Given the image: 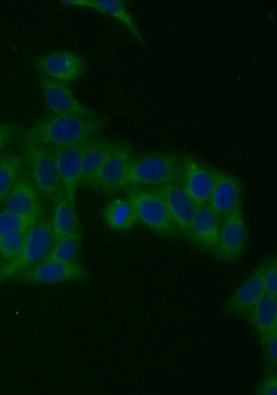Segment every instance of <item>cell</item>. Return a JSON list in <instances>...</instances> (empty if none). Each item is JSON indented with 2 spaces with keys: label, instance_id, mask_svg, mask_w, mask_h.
I'll return each mask as SVG.
<instances>
[{
  "label": "cell",
  "instance_id": "obj_1",
  "mask_svg": "<svg viewBox=\"0 0 277 395\" xmlns=\"http://www.w3.org/2000/svg\"><path fill=\"white\" fill-rule=\"evenodd\" d=\"M105 129V120L99 116H44L22 132V140L49 147L76 146L102 135Z\"/></svg>",
  "mask_w": 277,
  "mask_h": 395
},
{
  "label": "cell",
  "instance_id": "obj_2",
  "mask_svg": "<svg viewBox=\"0 0 277 395\" xmlns=\"http://www.w3.org/2000/svg\"><path fill=\"white\" fill-rule=\"evenodd\" d=\"M181 155L172 151L134 152L118 191L132 186L157 188L180 180Z\"/></svg>",
  "mask_w": 277,
  "mask_h": 395
},
{
  "label": "cell",
  "instance_id": "obj_3",
  "mask_svg": "<svg viewBox=\"0 0 277 395\" xmlns=\"http://www.w3.org/2000/svg\"><path fill=\"white\" fill-rule=\"evenodd\" d=\"M125 190L138 221L160 236L168 238L181 236L156 188L132 186Z\"/></svg>",
  "mask_w": 277,
  "mask_h": 395
},
{
  "label": "cell",
  "instance_id": "obj_4",
  "mask_svg": "<svg viewBox=\"0 0 277 395\" xmlns=\"http://www.w3.org/2000/svg\"><path fill=\"white\" fill-rule=\"evenodd\" d=\"M21 155L25 169L40 195L53 202L62 186L52 148L22 140Z\"/></svg>",
  "mask_w": 277,
  "mask_h": 395
},
{
  "label": "cell",
  "instance_id": "obj_5",
  "mask_svg": "<svg viewBox=\"0 0 277 395\" xmlns=\"http://www.w3.org/2000/svg\"><path fill=\"white\" fill-rule=\"evenodd\" d=\"M53 243L50 220H39L28 231L19 254L1 265L0 279L15 277L42 261L51 250Z\"/></svg>",
  "mask_w": 277,
  "mask_h": 395
},
{
  "label": "cell",
  "instance_id": "obj_6",
  "mask_svg": "<svg viewBox=\"0 0 277 395\" xmlns=\"http://www.w3.org/2000/svg\"><path fill=\"white\" fill-rule=\"evenodd\" d=\"M32 62L37 73L64 84L74 82L87 72L86 58L78 51L61 49L36 55Z\"/></svg>",
  "mask_w": 277,
  "mask_h": 395
},
{
  "label": "cell",
  "instance_id": "obj_7",
  "mask_svg": "<svg viewBox=\"0 0 277 395\" xmlns=\"http://www.w3.org/2000/svg\"><path fill=\"white\" fill-rule=\"evenodd\" d=\"M45 116H83L95 117L96 112L84 105L68 85L37 73Z\"/></svg>",
  "mask_w": 277,
  "mask_h": 395
},
{
  "label": "cell",
  "instance_id": "obj_8",
  "mask_svg": "<svg viewBox=\"0 0 277 395\" xmlns=\"http://www.w3.org/2000/svg\"><path fill=\"white\" fill-rule=\"evenodd\" d=\"M248 232L242 207L221 218L219 240L214 258L224 263L242 259L247 247Z\"/></svg>",
  "mask_w": 277,
  "mask_h": 395
},
{
  "label": "cell",
  "instance_id": "obj_9",
  "mask_svg": "<svg viewBox=\"0 0 277 395\" xmlns=\"http://www.w3.org/2000/svg\"><path fill=\"white\" fill-rule=\"evenodd\" d=\"M216 167L190 154L181 155V183L197 207L207 204Z\"/></svg>",
  "mask_w": 277,
  "mask_h": 395
},
{
  "label": "cell",
  "instance_id": "obj_10",
  "mask_svg": "<svg viewBox=\"0 0 277 395\" xmlns=\"http://www.w3.org/2000/svg\"><path fill=\"white\" fill-rule=\"evenodd\" d=\"M18 281L28 284H52L81 281L89 279L85 267L78 262L63 263L43 260L19 274Z\"/></svg>",
  "mask_w": 277,
  "mask_h": 395
},
{
  "label": "cell",
  "instance_id": "obj_11",
  "mask_svg": "<svg viewBox=\"0 0 277 395\" xmlns=\"http://www.w3.org/2000/svg\"><path fill=\"white\" fill-rule=\"evenodd\" d=\"M134 152L129 143L118 141L114 150L87 186L103 194L118 191L119 184L126 174Z\"/></svg>",
  "mask_w": 277,
  "mask_h": 395
},
{
  "label": "cell",
  "instance_id": "obj_12",
  "mask_svg": "<svg viewBox=\"0 0 277 395\" xmlns=\"http://www.w3.org/2000/svg\"><path fill=\"white\" fill-rule=\"evenodd\" d=\"M163 198L170 216L181 236L187 240L197 206L181 181L156 188Z\"/></svg>",
  "mask_w": 277,
  "mask_h": 395
},
{
  "label": "cell",
  "instance_id": "obj_13",
  "mask_svg": "<svg viewBox=\"0 0 277 395\" xmlns=\"http://www.w3.org/2000/svg\"><path fill=\"white\" fill-rule=\"evenodd\" d=\"M244 185L235 175L216 168L208 205L221 218L242 207Z\"/></svg>",
  "mask_w": 277,
  "mask_h": 395
},
{
  "label": "cell",
  "instance_id": "obj_14",
  "mask_svg": "<svg viewBox=\"0 0 277 395\" xmlns=\"http://www.w3.org/2000/svg\"><path fill=\"white\" fill-rule=\"evenodd\" d=\"M220 225L221 217L211 207H197L187 240L200 252L214 257Z\"/></svg>",
  "mask_w": 277,
  "mask_h": 395
},
{
  "label": "cell",
  "instance_id": "obj_15",
  "mask_svg": "<svg viewBox=\"0 0 277 395\" xmlns=\"http://www.w3.org/2000/svg\"><path fill=\"white\" fill-rule=\"evenodd\" d=\"M84 145L85 143L65 147H51L55 155L62 188L67 200L75 209L76 191L80 186L81 158Z\"/></svg>",
  "mask_w": 277,
  "mask_h": 395
},
{
  "label": "cell",
  "instance_id": "obj_16",
  "mask_svg": "<svg viewBox=\"0 0 277 395\" xmlns=\"http://www.w3.org/2000/svg\"><path fill=\"white\" fill-rule=\"evenodd\" d=\"M264 293L260 263L226 299L223 313L230 317L245 319Z\"/></svg>",
  "mask_w": 277,
  "mask_h": 395
},
{
  "label": "cell",
  "instance_id": "obj_17",
  "mask_svg": "<svg viewBox=\"0 0 277 395\" xmlns=\"http://www.w3.org/2000/svg\"><path fill=\"white\" fill-rule=\"evenodd\" d=\"M60 2L77 8L93 10L111 17L123 26L138 44L145 46L143 34L134 15L121 0H64Z\"/></svg>",
  "mask_w": 277,
  "mask_h": 395
},
{
  "label": "cell",
  "instance_id": "obj_18",
  "mask_svg": "<svg viewBox=\"0 0 277 395\" xmlns=\"http://www.w3.org/2000/svg\"><path fill=\"white\" fill-rule=\"evenodd\" d=\"M42 196L25 169L2 203V210L19 213H42Z\"/></svg>",
  "mask_w": 277,
  "mask_h": 395
},
{
  "label": "cell",
  "instance_id": "obj_19",
  "mask_svg": "<svg viewBox=\"0 0 277 395\" xmlns=\"http://www.w3.org/2000/svg\"><path fill=\"white\" fill-rule=\"evenodd\" d=\"M245 319L253 328L260 345L277 335V298L264 293Z\"/></svg>",
  "mask_w": 277,
  "mask_h": 395
},
{
  "label": "cell",
  "instance_id": "obj_20",
  "mask_svg": "<svg viewBox=\"0 0 277 395\" xmlns=\"http://www.w3.org/2000/svg\"><path fill=\"white\" fill-rule=\"evenodd\" d=\"M100 135L85 143L81 158L80 185L87 186L118 143Z\"/></svg>",
  "mask_w": 277,
  "mask_h": 395
},
{
  "label": "cell",
  "instance_id": "obj_21",
  "mask_svg": "<svg viewBox=\"0 0 277 395\" xmlns=\"http://www.w3.org/2000/svg\"><path fill=\"white\" fill-rule=\"evenodd\" d=\"M50 223L54 241L80 227L75 209L67 200L62 188L53 202Z\"/></svg>",
  "mask_w": 277,
  "mask_h": 395
},
{
  "label": "cell",
  "instance_id": "obj_22",
  "mask_svg": "<svg viewBox=\"0 0 277 395\" xmlns=\"http://www.w3.org/2000/svg\"><path fill=\"white\" fill-rule=\"evenodd\" d=\"M103 217L111 229L119 231L131 229L138 221L129 200L120 197L111 199L107 203Z\"/></svg>",
  "mask_w": 277,
  "mask_h": 395
},
{
  "label": "cell",
  "instance_id": "obj_23",
  "mask_svg": "<svg viewBox=\"0 0 277 395\" xmlns=\"http://www.w3.org/2000/svg\"><path fill=\"white\" fill-rule=\"evenodd\" d=\"M24 170L21 154L7 150L0 155V204H1Z\"/></svg>",
  "mask_w": 277,
  "mask_h": 395
},
{
  "label": "cell",
  "instance_id": "obj_24",
  "mask_svg": "<svg viewBox=\"0 0 277 395\" xmlns=\"http://www.w3.org/2000/svg\"><path fill=\"white\" fill-rule=\"evenodd\" d=\"M82 232L80 228L54 241L44 260L63 263L75 262L81 249Z\"/></svg>",
  "mask_w": 277,
  "mask_h": 395
},
{
  "label": "cell",
  "instance_id": "obj_25",
  "mask_svg": "<svg viewBox=\"0 0 277 395\" xmlns=\"http://www.w3.org/2000/svg\"><path fill=\"white\" fill-rule=\"evenodd\" d=\"M41 214L0 211V236L13 231H28L39 220Z\"/></svg>",
  "mask_w": 277,
  "mask_h": 395
},
{
  "label": "cell",
  "instance_id": "obj_26",
  "mask_svg": "<svg viewBox=\"0 0 277 395\" xmlns=\"http://www.w3.org/2000/svg\"><path fill=\"white\" fill-rule=\"evenodd\" d=\"M28 231H13L0 236V257L6 261L16 258L21 251Z\"/></svg>",
  "mask_w": 277,
  "mask_h": 395
},
{
  "label": "cell",
  "instance_id": "obj_27",
  "mask_svg": "<svg viewBox=\"0 0 277 395\" xmlns=\"http://www.w3.org/2000/svg\"><path fill=\"white\" fill-rule=\"evenodd\" d=\"M265 293L277 298V256L276 254L267 256L260 263Z\"/></svg>",
  "mask_w": 277,
  "mask_h": 395
},
{
  "label": "cell",
  "instance_id": "obj_28",
  "mask_svg": "<svg viewBox=\"0 0 277 395\" xmlns=\"http://www.w3.org/2000/svg\"><path fill=\"white\" fill-rule=\"evenodd\" d=\"M19 127L12 122L0 121V155L7 151L19 134Z\"/></svg>",
  "mask_w": 277,
  "mask_h": 395
},
{
  "label": "cell",
  "instance_id": "obj_29",
  "mask_svg": "<svg viewBox=\"0 0 277 395\" xmlns=\"http://www.w3.org/2000/svg\"><path fill=\"white\" fill-rule=\"evenodd\" d=\"M260 346L265 371L277 370V335Z\"/></svg>",
  "mask_w": 277,
  "mask_h": 395
},
{
  "label": "cell",
  "instance_id": "obj_30",
  "mask_svg": "<svg viewBox=\"0 0 277 395\" xmlns=\"http://www.w3.org/2000/svg\"><path fill=\"white\" fill-rule=\"evenodd\" d=\"M255 393L258 395L277 394V370L265 371L262 378L256 387Z\"/></svg>",
  "mask_w": 277,
  "mask_h": 395
},
{
  "label": "cell",
  "instance_id": "obj_31",
  "mask_svg": "<svg viewBox=\"0 0 277 395\" xmlns=\"http://www.w3.org/2000/svg\"><path fill=\"white\" fill-rule=\"evenodd\" d=\"M0 258H1V257H0ZM1 261H0V267H1Z\"/></svg>",
  "mask_w": 277,
  "mask_h": 395
}]
</instances>
